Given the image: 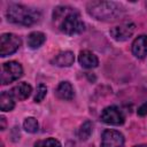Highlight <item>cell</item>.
Returning <instances> with one entry per match:
<instances>
[{
  "mask_svg": "<svg viewBox=\"0 0 147 147\" xmlns=\"http://www.w3.org/2000/svg\"><path fill=\"white\" fill-rule=\"evenodd\" d=\"M53 20L57 23L59 30L69 36L82 33L85 30V24L80 20L78 10L71 7H56L53 11Z\"/></svg>",
  "mask_w": 147,
  "mask_h": 147,
  "instance_id": "6da1fadb",
  "label": "cell"
},
{
  "mask_svg": "<svg viewBox=\"0 0 147 147\" xmlns=\"http://www.w3.org/2000/svg\"><path fill=\"white\" fill-rule=\"evenodd\" d=\"M86 9L91 16L103 22H114L124 15L123 7L114 1H91Z\"/></svg>",
  "mask_w": 147,
  "mask_h": 147,
  "instance_id": "7a4b0ae2",
  "label": "cell"
},
{
  "mask_svg": "<svg viewBox=\"0 0 147 147\" xmlns=\"http://www.w3.org/2000/svg\"><path fill=\"white\" fill-rule=\"evenodd\" d=\"M6 15L9 22L20 24V25H25V26L37 23L41 17V14L39 10L26 7L24 5H18V3L9 5L6 11Z\"/></svg>",
  "mask_w": 147,
  "mask_h": 147,
  "instance_id": "3957f363",
  "label": "cell"
},
{
  "mask_svg": "<svg viewBox=\"0 0 147 147\" xmlns=\"http://www.w3.org/2000/svg\"><path fill=\"white\" fill-rule=\"evenodd\" d=\"M23 75L22 65L16 61H9L2 64L1 69V84L6 85L17 80Z\"/></svg>",
  "mask_w": 147,
  "mask_h": 147,
  "instance_id": "277c9868",
  "label": "cell"
},
{
  "mask_svg": "<svg viewBox=\"0 0 147 147\" xmlns=\"http://www.w3.org/2000/svg\"><path fill=\"white\" fill-rule=\"evenodd\" d=\"M21 38L14 33H2L0 37V55L2 57L15 53L21 46Z\"/></svg>",
  "mask_w": 147,
  "mask_h": 147,
  "instance_id": "5b68a950",
  "label": "cell"
},
{
  "mask_svg": "<svg viewBox=\"0 0 147 147\" xmlns=\"http://www.w3.org/2000/svg\"><path fill=\"white\" fill-rule=\"evenodd\" d=\"M101 119L109 125H122L125 121V117L122 110L116 106L106 107L101 113Z\"/></svg>",
  "mask_w": 147,
  "mask_h": 147,
  "instance_id": "8992f818",
  "label": "cell"
},
{
  "mask_svg": "<svg viewBox=\"0 0 147 147\" xmlns=\"http://www.w3.org/2000/svg\"><path fill=\"white\" fill-rule=\"evenodd\" d=\"M134 30H136V25L132 22H124L119 25H116V26L111 28L109 33L115 40L125 41L133 34Z\"/></svg>",
  "mask_w": 147,
  "mask_h": 147,
  "instance_id": "52a82bcc",
  "label": "cell"
},
{
  "mask_svg": "<svg viewBox=\"0 0 147 147\" xmlns=\"http://www.w3.org/2000/svg\"><path fill=\"white\" fill-rule=\"evenodd\" d=\"M124 137L119 131L106 130L102 133L101 147H123Z\"/></svg>",
  "mask_w": 147,
  "mask_h": 147,
  "instance_id": "ba28073f",
  "label": "cell"
},
{
  "mask_svg": "<svg viewBox=\"0 0 147 147\" xmlns=\"http://www.w3.org/2000/svg\"><path fill=\"white\" fill-rule=\"evenodd\" d=\"M132 53L138 59H144L147 55V36L141 34L134 39L132 44Z\"/></svg>",
  "mask_w": 147,
  "mask_h": 147,
  "instance_id": "9c48e42d",
  "label": "cell"
},
{
  "mask_svg": "<svg viewBox=\"0 0 147 147\" xmlns=\"http://www.w3.org/2000/svg\"><path fill=\"white\" fill-rule=\"evenodd\" d=\"M78 61L80 63V65L83 68H86V69H92V68H95L98 67L99 64V60L96 57V55H94L92 52L90 51H82L79 53V56H78Z\"/></svg>",
  "mask_w": 147,
  "mask_h": 147,
  "instance_id": "30bf717a",
  "label": "cell"
},
{
  "mask_svg": "<svg viewBox=\"0 0 147 147\" xmlns=\"http://www.w3.org/2000/svg\"><path fill=\"white\" fill-rule=\"evenodd\" d=\"M51 62H52V64L57 65V67H70L75 62V55L70 51L61 52Z\"/></svg>",
  "mask_w": 147,
  "mask_h": 147,
  "instance_id": "8fae6325",
  "label": "cell"
},
{
  "mask_svg": "<svg viewBox=\"0 0 147 147\" xmlns=\"http://www.w3.org/2000/svg\"><path fill=\"white\" fill-rule=\"evenodd\" d=\"M55 94L62 100H71L75 96V91L69 82H61L55 90Z\"/></svg>",
  "mask_w": 147,
  "mask_h": 147,
  "instance_id": "7c38bea8",
  "label": "cell"
},
{
  "mask_svg": "<svg viewBox=\"0 0 147 147\" xmlns=\"http://www.w3.org/2000/svg\"><path fill=\"white\" fill-rule=\"evenodd\" d=\"M31 92H32V87L28 83H20L18 85L14 86L10 90L11 95L15 99H18V100H25V99H28L30 96Z\"/></svg>",
  "mask_w": 147,
  "mask_h": 147,
  "instance_id": "4fadbf2b",
  "label": "cell"
},
{
  "mask_svg": "<svg viewBox=\"0 0 147 147\" xmlns=\"http://www.w3.org/2000/svg\"><path fill=\"white\" fill-rule=\"evenodd\" d=\"M45 41H46V36L42 32L34 31L28 36V46L32 49L39 48Z\"/></svg>",
  "mask_w": 147,
  "mask_h": 147,
  "instance_id": "5bb4252c",
  "label": "cell"
},
{
  "mask_svg": "<svg viewBox=\"0 0 147 147\" xmlns=\"http://www.w3.org/2000/svg\"><path fill=\"white\" fill-rule=\"evenodd\" d=\"M15 107L14 96L10 92H2L0 95V109L2 111H10Z\"/></svg>",
  "mask_w": 147,
  "mask_h": 147,
  "instance_id": "9a60e30c",
  "label": "cell"
},
{
  "mask_svg": "<svg viewBox=\"0 0 147 147\" xmlns=\"http://www.w3.org/2000/svg\"><path fill=\"white\" fill-rule=\"evenodd\" d=\"M92 130H93V126H92V123L90 121H86L84 122L80 127H79V131H78V137L80 140H87L91 134H92Z\"/></svg>",
  "mask_w": 147,
  "mask_h": 147,
  "instance_id": "2e32d148",
  "label": "cell"
},
{
  "mask_svg": "<svg viewBox=\"0 0 147 147\" xmlns=\"http://www.w3.org/2000/svg\"><path fill=\"white\" fill-rule=\"evenodd\" d=\"M23 127L29 133H36L38 131L39 125H38V122H37V119L34 117H28L23 122Z\"/></svg>",
  "mask_w": 147,
  "mask_h": 147,
  "instance_id": "e0dca14e",
  "label": "cell"
},
{
  "mask_svg": "<svg viewBox=\"0 0 147 147\" xmlns=\"http://www.w3.org/2000/svg\"><path fill=\"white\" fill-rule=\"evenodd\" d=\"M34 147H61V144L54 138H48L46 140L38 141L34 145Z\"/></svg>",
  "mask_w": 147,
  "mask_h": 147,
  "instance_id": "ac0fdd59",
  "label": "cell"
},
{
  "mask_svg": "<svg viewBox=\"0 0 147 147\" xmlns=\"http://www.w3.org/2000/svg\"><path fill=\"white\" fill-rule=\"evenodd\" d=\"M47 93V87L44 84H39L37 87V93L34 95V102H40L44 100V98L46 96Z\"/></svg>",
  "mask_w": 147,
  "mask_h": 147,
  "instance_id": "d6986e66",
  "label": "cell"
},
{
  "mask_svg": "<svg viewBox=\"0 0 147 147\" xmlns=\"http://www.w3.org/2000/svg\"><path fill=\"white\" fill-rule=\"evenodd\" d=\"M137 113H138L139 116H146V115H147V102L142 103V105L138 108Z\"/></svg>",
  "mask_w": 147,
  "mask_h": 147,
  "instance_id": "ffe728a7",
  "label": "cell"
},
{
  "mask_svg": "<svg viewBox=\"0 0 147 147\" xmlns=\"http://www.w3.org/2000/svg\"><path fill=\"white\" fill-rule=\"evenodd\" d=\"M1 130H5V117H1Z\"/></svg>",
  "mask_w": 147,
  "mask_h": 147,
  "instance_id": "44dd1931",
  "label": "cell"
},
{
  "mask_svg": "<svg viewBox=\"0 0 147 147\" xmlns=\"http://www.w3.org/2000/svg\"><path fill=\"white\" fill-rule=\"evenodd\" d=\"M134 147H147V145H146V144H142V145H137V146H134Z\"/></svg>",
  "mask_w": 147,
  "mask_h": 147,
  "instance_id": "7402d4cb",
  "label": "cell"
}]
</instances>
